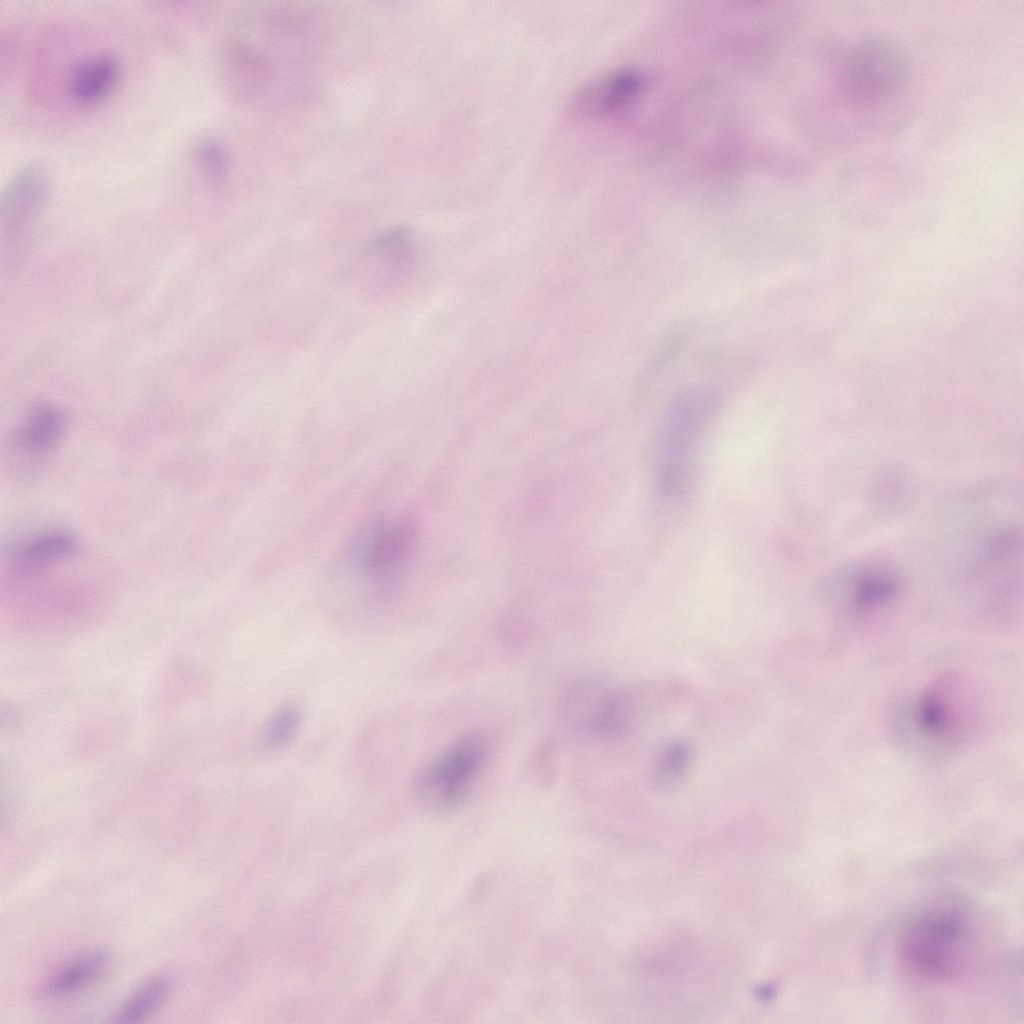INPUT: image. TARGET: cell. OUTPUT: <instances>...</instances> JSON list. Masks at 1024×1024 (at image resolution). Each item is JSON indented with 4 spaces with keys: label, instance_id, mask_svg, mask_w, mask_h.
Returning a JSON list of instances; mask_svg holds the SVG:
<instances>
[{
    "label": "cell",
    "instance_id": "30bf717a",
    "mask_svg": "<svg viewBox=\"0 0 1024 1024\" xmlns=\"http://www.w3.org/2000/svg\"><path fill=\"white\" fill-rule=\"evenodd\" d=\"M121 76L118 57L108 51L86 55L70 66L66 89L78 105L93 106L111 95Z\"/></svg>",
    "mask_w": 1024,
    "mask_h": 1024
},
{
    "label": "cell",
    "instance_id": "ba28073f",
    "mask_svg": "<svg viewBox=\"0 0 1024 1024\" xmlns=\"http://www.w3.org/2000/svg\"><path fill=\"white\" fill-rule=\"evenodd\" d=\"M418 248L407 227L390 228L371 239L358 257L356 275L365 288L384 292L404 282L413 272Z\"/></svg>",
    "mask_w": 1024,
    "mask_h": 1024
},
{
    "label": "cell",
    "instance_id": "6da1fadb",
    "mask_svg": "<svg viewBox=\"0 0 1024 1024\" xmlns=\"http://www.w3.org/2000/svg\"><path fill=\"white\" fill-rule=\"evenodd\" d=\"M721 402L716 388L691 385L671 401L660 423L656 483L662 496L675 497L687 487L697 443Z\"/></svg>",
    "mask_w": 1024,
    "mask_h": 1024
},
{
    "label": "cell",
    "instance_id": "ac0fdd59",
    "mask_svg": "<svg viewBox=\"0 0 1024 1024\" xmlns=\"http://www.w3.org/2000/svg\"><path fill=\"white\" fill-rule=\"evenodd\" d=\"M301 723V713L294 705L277 709L261 730L260 740L268 749H278L288 744L296 735Z\"/></svg>",
    "mask_w": 1024,
    "mask_h": 1024
},
{
    "label": "cell",
    "instance_id": "9c48e42d",
    "mask_svg": "<svg viewBox=\"0 0 1024 1024\" xmlns=\"http://www.w3.org/2000/svg\"><path fill=\"white\" fill-rule=\"evenodd\" d=\"M640 697L631 689H606L588 683L573 691L574 717L585 731L601 738H616L629 731L640 710Z\"/></svg>",
    "mask_w": 1024,
    "mask_h": 1024
},
{
    "label": "cell",
    "instance_id": "5bb4252c",
    "mask_svg": "<svg viewBox=\"0 0 1024 1024\" xmlns=\"http://www.w3.org/2000/svg\"><path fill=\"white\" fill-rule=\"evenodd\" d=\"M78 550V542L71 535L40 534L16 546L10 556L11 569L15 576L31 577L72 557Z\"/></svg>",
    "mask_w": 1024,
    "mask_h": 1024
},
{
    "label": "cell",
    "instance_id": "8992f818",
    "mask_svg": "<svg viewBox=\"0 0 1024 1024\" xmlns=\"http://www.w3.org/2000/svg\"><path fill=\"white\" fill-rule=\"evenodd\" d=\"M485 757L486 747L479 737L459 738L419 772L415 783L418 798L437 811L460 806L470 794Z\"/></svg>",
    "mask_w": 1024,
    "mask_h": 1024
},
{
    "label": "cell",
    "instance_id": "4fadbf2b",
    "mask_svg": "<svg viewBox=\"0 0 1024 1024\" xmlns=\"http://www.w3.org/2000/svg\"><path fill=\"white\" fill-rule=\"evenodd\" d=\"M637 88L638 78L633 73L610 72L578 86L571 95L569 108L579 116L607 113L626 103Z\"/></svg>",
    "mask_w": 1024,
    "mask_h": 1024
},
{
    "label": "cell",
    "instance_id": "ffe728a7",
    "mask_svg": "<svg viewBox=\"0 0 1024 1024\" xmlns=\"http://www.w3.org/2000/svg\"><path fill=\"white\" fill-rule=\"evenodd\" d=\"M684 339L685 332L683 333L682 330L673 331L652 357L648 365V371L654 373L669 363L682 348Z\"/></svg>",
    "mask_w": 1024,
    "mask_h": 1024
},
{
    "label": "cell",
    "instance_id": "9a60e30c",
    "mask_svg": "<svg viewBox=\"0 0 1024 1024\" xmlns=\"http://www.w3.org/2000/svg\"><path fill=\"white\" fill-rule=\"evenodd\" d=\"M109 965L103 950L82 953L60 968L45 982L42 993L49 998H63L76 994L99 980Z\"/></svg>",
    "mask_w": 1024,
    "mask_h": 1024
},
{
    "label": "cell",
    "instance_id": "2e32d148",
    "mask_svg": "<svg viewBox=\"0 0 1024 1024\" xmlns=\"http://www.w3.org/2000/svg\"><path fill=\"white\" fill-rule=\"evenodd\" d=\"M695 758L693 744L684 737L668 740L659 750L652 767V786L658 791L678 787L689 775Z\"/></svg>",
    "mask_w": 1024,
    "mask_h": 1024
},
{
    "label": "cell",
    "instance_id": "52a82bcc",
    "mask_svg": "<svg viewBox=\"0 0 1024 1024\" xmlns=\"http://www.w3.org/2000/svg\"><path fill=\"white\" fill-rule=\"evenodd\" d=\"M950 683L924 689L901 712L905 738L924 750L941 753L955 747L963 730L957 695Z\"/></svg>",
    "mask_w": 1024,
    "mask_h": 1024
},
{
    "label": "cell",
    "instance_id": "5b68a950",
    "mask_svg": "<svg viewBox=\"0 0 1024 1024\" xmlns=\"http://www.w3.org/2000/svg\"><path fill=\"white\" fill-rule=\"evenodd\" d=\"M416 539L415 525L407 518L377 520L356 536L349 551L350 564L375 596H387L404 575Z\"/></svg>",
    "mask_w": 1024,
    "mask_h": 1024
},
{
    "label": "cell",
    "instance_id": "e0dca14e",
    "mask_svg": "<svg viewBox=\"0 0 1024 1024\" xmlns=\"http://www.w3.org/2000/svg\"><path fill=\"white\" fill-rule=\"evenodd\" d=\"M171 981L163 975L146 980L118 1009L114 1022L137 1023L152 1016L168 999Z\"/></svg>",
    "mask_w": 1024,
    "mask_h": 1024
},
{
    "label": "cell",
    "instance_id": "8fae6325",
    "mask_svg": "<svg viewBox=\"0 0 1024 1024\" xmlns=\"http://www.w3.org/2000/svg\"><path fill=\"white\" fill-rule=\"evenodd\" d=\"M68 425L66 412L53 404L33 408L13 436V449L32 464L45 460L61 442Z\"/></svg>",
    "mask_w": 1024,
    "mask_h": 1024
},
{
    "label": "cell",
    "instance_id": "d6986e66",
    "mask_svg": "<svg viewBox=\"0 0 1024 1024\" xmlns=\"http://www.w3.org/2000/svg\"><path fill=\"white\" fill-rule=\"evenodd\" d=\"M194 159L201 171L213 181L223 180L230 167L229 153L222 142L208 137L194 147Z\"/></svg>",
    "mask_w": 1024,
    "mask_h": 1024
},
{
    "label": "cell",
    "instance_id": "7a4b0ae2",
    "mask_svg": "<svg viewBox=\"0 0 1024 1024\" xmlns=\"http://www.w3.org/2000/svg\"><path fill=\"white\" fill-rule=\"evenodd\" d=\"M970 928L959 912L932 908L915 916L900 941V956L907 970L929 982L953 981L965 969Z\"/></svg>",
    "mask_w": 1024,
    "mask_h": 1024
},
{
    "label": "cell",
    "instance_id": "3957f363",
    "mask_svg": "<svg viewBox=\"0 0 1024 1024\" xmlns=\"http://www.w3.org/2000/svg\"><path fill=\"white\" fill-rule=\"evenodd\" d=\"M910 75V60L903 46L888 35L874 33L851 47L838 81L847 99L864 105L898 94Z\"/></svg>",
    "mask_w": 1024,
    "mask_h": 1024
},
{
    "label": "cell",
    "instance_id": "7c38bea8",
    "mask_svg": "<svg viewBox=\"0 0 1024 1024\" xmlns=\"http://www.w3.org/2000/svg\"><path fill=\"white\" fill-rule=\"evenodd\" d=\"M841 594L849 608L866 611L879 608L893 600L900 589V576L883 563L865 564L844 573L840 580Z\"/></svg>",
    "mask_w": 1024,
    "mask_h": 1024
},
{
    "label": "cell",
    "instance_id": "277c9868",
    "mask_svg": "<svg viewBox=\"0 0 1024 1024\" xmlns=\"http://www.w3.org/2000/svg\"><path fill=\"white\" fill-rule=\"evenodd\" d=\"M49 190L48 172L38 163L23 166L5 185L0 199L2 279L11 277L25 260Z\"/></svg>",
    "mask_w": 1024,
    "mask_h": 1024
}]
</instances>
